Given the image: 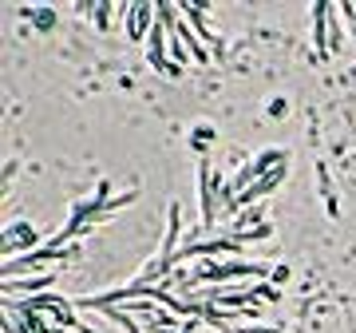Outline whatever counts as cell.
Returning <instances> with one entry per match:
<instances>
[{"label":"cell","mask_w":356,"mask_h":333,"mask_svg":"<svg viewBox=\"0 0 356 333\" xmlns=\"http://www.w3.org/2000/svg\"><path fill=\"white\" fill-rule=\"evenodd\" d=\"M151 16H159V13H151V8H147V4H135V8H131V16H127V32L131 36H143V32H151Z\"/></svg>","instance_id":"6da1fadb"},{"label":"cell","mask_w":356,"mask_h":333,"mask_svg":"<svg viewBox=\"0 0 356 333\" xmlns=\"http://www.w3.org/2000/svg\"><path fill=\"white\" fill-rule=\"evenodd\" d=\"M51 282H56V274H40L32 282H8L4 290H40V286H51Z\"/></svg>","instance_id":"7a4b0ae2"}]
</instances>
